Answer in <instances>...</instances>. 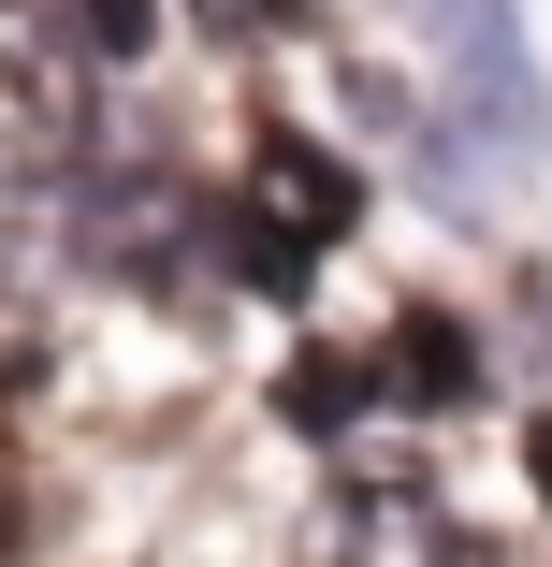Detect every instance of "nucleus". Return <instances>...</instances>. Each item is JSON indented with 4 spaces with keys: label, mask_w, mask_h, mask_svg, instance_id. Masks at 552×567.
<instances>
[{
    "label": "nucleus",
    "mask_w": 552,
    "mask_h": 567,
    "mask_svg": "<svg viewBox=\"0 0 552 567\" xmlns=\"http://www.w3.org/2000/svg\"><path fill=\"white\" fill-rule=\"evenodd\" d=\"M87 102H102V59L73 44V16L0 0V175H59L87 146Z\"/></svg>",
    "instance_id": "f257e3e1"
},
{
    "label": "nucleus",
    "mask_w": 552,
    "mask_h": 567,
    "mask_svg": "<svg viewBox=\"0 0 552 567\" xmlns=\"http://www.w3.org/2000/svg\"><path fill=\"white\" fill-rule=\"evenodd\" d=\"M350 218H364V175H350L335 146H305V132H262V146H248V204H233V262H248V277L291 291Z\"/></svg>",
    "instance_id": "f03ea898"
},
{
    "label": "nucleus",
    "mask_w": 552,
    "mask_h": 567,
    "mask_svg": "<svg viewBox=\"0 0 552 567\" xmlns=\"http://www.w3.org/2000/svg\"><path fill=\"white\" fill-rule=\"evenodd\" d=\"M393 16H421L451 117H466L494 161H523V146H538V59H523V16H509V0H393Z\"/></svg>",
    "instance_id": "7ed1b4c3"
},
{
    "label": "nucleus",
    "mask_w": 552,
    "mask_h": 567,
    "mask_svg": "<svg viewBox=\"0 0 552 567\" xmlns=\"http://www.w3.org/2000/svg\"><path fill=\"white\" fill-rule=\"evenodd\" d=\"M305 567H466V524L436 509L421 481H350L335 509H320Z\"/></svg>",
    "instance_id": "20e7f679"
},
{
    "label": "nucleus",
    "mask_w": 552,
    "mask_h": 567,
    "mask_svg": "<svg viewBox=\"0 0 552 567\" xmlns=\"http://www.w3.org/2000/svg\"><path fill=\"white\" fill-rule=\"evenodd\" d=\"M87 248L160 277V262L189 248V189H160V175H132V189H87Z\"/></svg>",
    "instance_id": "39448f33"
},
{
    "label": "nucleus",
    "mask_w": 552,
    "mask_h": 567,
    "mask_svg": "<svg viewBox=\"0 0 552 567\" xmlns=\"http://www.w3.org/2000/svg\"><path fill=\"white\" fill-rule=\"evenodd\" d=\"M378 379H407V393H466L480 364H466V334H451V320H407L393 350H378Z\"/></svg>",
    "instance_id": "423d86ee"
},
{
    "label": "nucleus",
    "mask_w": 552,
    "mask_h": 567,
    "mask_svg": "<svg viewBox=\"0 0 552 567\" xmlns=\"http://www.w3.org/2000/svg\"><path fill=\"white\" fill-rule=\"evenodd\" d=\"M189 16H204L218 44H291V30L320 16V0H189Z\"/></svg>",
    "instance_id": "0eeeda50"
},
{
    "label": "nucleus",
    "mask_w": 552,
    "mask_h": 567,
    "mask_svg": "<svg viewBox=\"0 0 552 567\" xmlns=\"http://www.w3.org/2000/svg\"><path fill=\"white\" fill-rule=\"evenodd\" d=\"M146 30H160V0H73V44L87 59H146Z\"/></svg>",
    "instance_id": "6e6552de"
},
{
    "label": "nucleus",
    "mask_w": 552,
    "mask_h": 567,
    "mask_svg": "<svg viewBox=\"0 0 552 567\" xmlns=\"http://www.w3.org/2000/svg\"><path fill=\"white\" fill-rule=\"evenodd\" d=\"M523 481H538V495H552V408H538V422H523Z\"/></svg>",
    "instance_id": "1a4fd4ad"
},
{
    "label": "nucleus",
    "mask_w": 552,
    "mask_h": 567,
    "mask_svg": "<svg viewBox=\"0 0 552 567\" xmlns=\"http://www.w3.org/2000/svg\"><path fill=\"white\" fill-rule=\"evenodd\" d=\"M0 553H15V509H0Z\"/></svg>",
    "instance_id": "9d476101"
}]
</instances>
